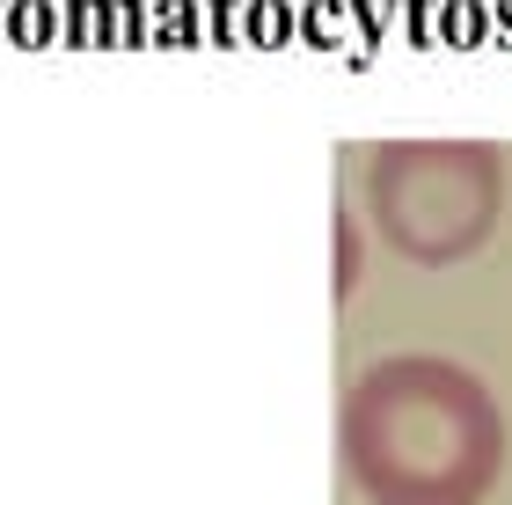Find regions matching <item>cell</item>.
<instances>
[{
  "instance_id": "1",
  "label": "cell",
  "mask_w": 512,
  "mask_h": 505,
  "mask_svg": "<svg viewBox=\"0 0 512 505\" xmlns=\"http://www.w3.org/2000/svg\"><path fill=\"white\" fill-rule=\"evenodd\" d=\"M344 462L374 505H476L498 484L505 425L476 374L395 359L344 403Z\"/></svg>"
}]
</instances>
